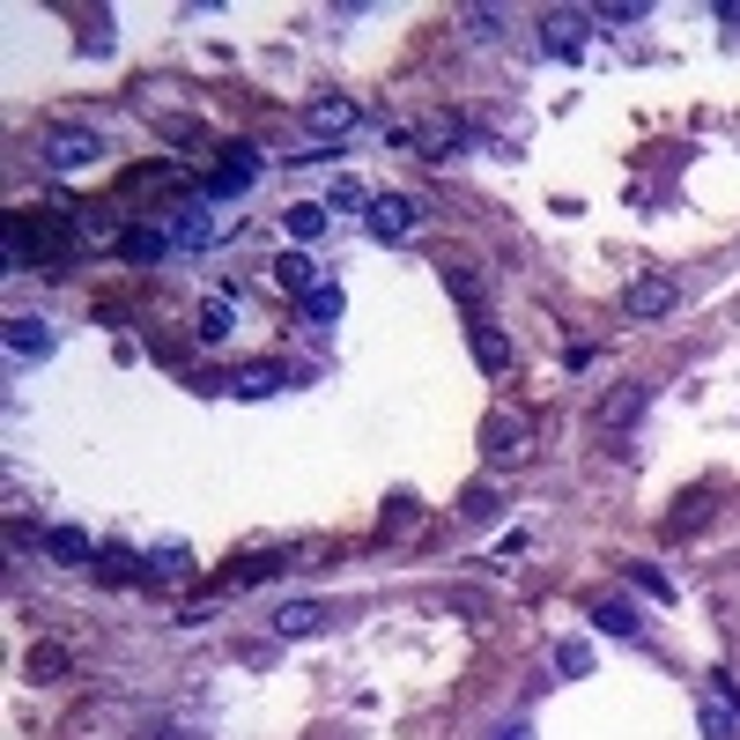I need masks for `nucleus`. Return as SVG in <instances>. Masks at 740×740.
Instances as JSON below:
<instances>
[{
    "label": "nucleus",
    "instance_id": "obj_3",
    "mask_svg": "<svg viewBox=\"0 0 740 740\" xmlns=\"http://www.w3.org/2000/svg\"><path fill=\"white\" fill-rule=\"evenodd\" d=\"M674 304H681V282L674 275H637V282L622 289V311L629 319H666Z\"/></svg>",
    "mask_w": 740,
    "mask_h": 740
},
{
    "label": "nucleus",
    "instance_id": "obj_21",
    "mask_svg": "<svg viewBox=\"0 0 740 740\" xmlns=\"http://www.w3.org/2000/svg\"><path fill=\"white\" fill-rule=\"evenodd\" d=\"M327 215H333V207H319V201L289 207V238H296V245H311V238H327Z\"/></svg>",
    "mask_w": 740,
    "mask_h": 740
},
{
    "label": "nucleus",
    "instance_id": "obj_23",
    "mask_svg": "<svg viewBox=\"0 0 740 740\" xmlns=\"http://www.w3.org/2000/svg\"><path fill=\"white\" fill-rule=\"evenodd\" d=\"M304 319H311V327H333V319H341V289H311V296H304Z\"/></svg>",
    "mask_w": 740,
    "mask_h": 740
},
{
    "label": "nucleus",
    "instance_id": "obj_32",
    "mask_svg": "<svg viewBox=\"0 0 740 740\" xmlns=\"http://www.w3.org/2000/svg\"><path fill=\"white\" fill-rule=\"evenodd\" d=\"M496 740H534V733H526V726H511V733H496Z\"/></svg>",
    "mask_w": 740,
    "mask_h": 740
},
{
    "label": "nucleus",
    "instance_id": "obj_6",
    "mask_svg": "<svg viewBox=\"0 0 740 740\" xmlns=\"http://www.w3.org/2000/svg\"><path fill=\"white\" fill-rule=\"evenodd\" d=\"M44 556L67 563V571H89V563H97V548H89L82 526H52V534H44Z\"/></svg>",
    "mask_w": 740,
    "mask_h": 740
},
{
    "label": "nucleus",
    "instance_id": "obj_10",
    "mask_svg": "<svg viewBox=\"0 0 740 740\" xmlns=\"http://www.w3.org/2000/svg\"><path fill=\"white\" fill-rule=\"evenodd\" d=\"M252 170H259V156H252V149H238L230 164H222L215 178H207V201H222V193H238V186H252Z\"/></svg>",
    "mask_w": 740,
    "mask_h": 740
},
{
    "label": "nucleus",
    "instance_id": "obj_31",
    "mask_svg": "<svg viewBox=\"0 0 740 740\" xmlns=\"http://www.w3.org/2000/svg\"><path fill=\"white\" fill-rule=\"evenodd\" d=\"M718 23H733V30H740V0H726V8H718Z\"/></svg>",
    "mask_w": 740,
    "mask_h": 740
},
{
    "label": "nucleus",
    "instance_id": "obj_17",
    "mask_svg": "<svg viewBox=\"0 0 740 740\" xmlns=\"http://www.w3.org/2000/svg\"><path fill=\"white\" fill-rule=\"evenodd\" d=\"M275 282L296 289V296H311V289H319V267H311L304 252H282V259H275Z\"/></svg>",
    "mask_w": 740,
    "mask_h": 740
},
{
    "label": "nucleus",
    "instance_id": "obj_29",
    "mask_svg": "<svg viewBox=\"0 0 740 740\" xmlns=\"http://www.w3.org/2000/svg\"><path fill=\"white\" fill-rule=\"evenodd\" d=\"M556 666H563V674H585V666H592V645H563Z\"/></svg>",
    "mask_w": 740,
    "mask_h": 740
},
{
    "label": "nucleus",
    "instance_id": "obj_15",
    "mask_svg": "<svg viewBox=\"0 0 740 740\" xmlns=\"http://www.w3.org/2000/svg\"><path fill=\"white\" fill-rule=\"evenodd\" d=\"M592 629H600V637H637L645 622H637L629 600H600V608H592Z\"/></svg>",
    "mask_w": 740,
    "mask_h": 740
},
{
    "label": "nucleus",
    "instance_id": "obj_4",
    "mask_svg": "<svg viewBox=\"0 0 740 740\" xmlns=\"http://www.w3.org/2000/svg\"><path fill=\"white\" fill-rule=\"evenodd\" d=\"M363 222H370V238H378V245H393V238H408V230H414V201H400V193H378Z\"/></svg>",
    "mask_w": 740,
    "mask_h": 740
},
{
    "label": "nucleus",
    "instance_id": "obj_8",
    "mask_svg": "<svg viewBox=\"0 0 740 740\" xmlns=\"http://www.w3.org/2000/svg\"><path fill=\"white\" fill-rule=\"evenodd\" d=\"M711 519H718V503H711V489H689L681 503H674V511H666V534H703Z\"/></svg>",
    "mask_w": 740,
    "mask_h": 740
},
{
    "label": "nucleus",
    "instance_id": "obj_25",
    "mask_svg": "<svg viewBox=\"0 0 740 740\" xmlns=\"http://www.w3.org/2000/svg\"><path fill=\"white\" fill-rule=\"evenodd\" d=\"M201 341H230V304H222V296L201 304Z\"/></svg>",
    "mask_w": 740,
    "mask_h": 740
},
{
    "label": "nucleus",
    "instance_id": "obj_7",
    "mask_svg": "<svg viewBox=\"0 0 740 740\" xmlns=\"http://www.w3.org/2000/svg\"><path fill=\"white\" fill-rule=\"evenodd\" d=\"M304 119H311V133H327V141H341V133H356V119H363V112H356L348 97H319V104H311Z\"/></svg>",
    "mask_w": 740,
    "mask_h": 740
},
{
    "label": "nucleus",
    "instance_id": "obj_30",
    "mask_svg": "<svg viewBox=\"0 0 740 740\" xmlns=\"http://www.w3.org/2000/svg\"><path fill=\"white\" fill-rule=\"evenodd\" d=\"M600 23H645V0H622V8H600Z\"/></svg>",
    "mask_w": 740,
    "mask_h": 740
},
{
    "label": "nucleus",
    "instance_id": "obj_12",
    "mask_svg": "<svg viewBox=\"0 0 740 740\" xmlns=\"http://www.w3.org/2000/svg\"><path fill=\"white\" fill-rule=\"evenodd\" d=\"M445 289H452L467 311H482V296H489V282H482V275H474L467 259H445Z\"/></svg>",
    "mask_w": 740,
    "mask_h": 740
},
{
    "label": "nucleus",
    "instance_id": "obj_26",
    "mask_svg": "<svg viewBox=\"0 0 740 740\" xmlns=\"http://www.w3.org/2000/svg\"><path fill=\"white\" fill-rule=\"evenodd\" d=\"M467 30H474V38H503V15H496V8H467Z\"/></svg>",
    "mask_w": 740,
    "mask_h": 740
},
{
    "label": "nucleus",
    "instance_id": "obj_24",
    "mask_svg": "<svg viewBox=\"0 0 740 740\" xmlns=\"http://www.w3.org/2000/svg\"><path fill=\"white\" fill-rule=\"evenodd\" d=\"M459 511H467V519H496L503 503H496V489H489V482H474V489L459 496Z\"/></svg>",
    "mask_w": 740,
    "mask_h": 740
},
{
    "label": "nucleus",
    "instance_id": "obj_18",
    "mask_svg": "<svg viewBox=\"0 0 740 740\" xmlns=\"http://www.w3.org/2000/svg\"><path fill=\"white\" fill-rule=\"evenodd\" d=\"M540 44H548V52H577V44H585V15H548V23H540Z\"/></svg>",
    "mask_w": 740,
    "mask_h": 740
},
{
    "label": "nucleus",
    "instance_id": "obj_11",
    "mask_svg": "<svg viewBox=\"0 0 740 740\" xmlns=\"http://www.w3.org/2000/svg\"><path fill=\"white\" fill-rule=\"evenodd\" d=\"M8 356H52L44 319H8Z\"/></svg>",
    "mask_w": 740,
    "mask_h": 740
},
{
    "label": "nucleus",
    "instance_id": "obj_2",
    "mask_svg": "<svg viewBox=\"0 0 740 740\" xmlns=\"http://www.w3.org/2000/svg\"><path fill=\"white\" fill-rule=\"evenodd\" d=\"M697 718H703V740H740V697H733V681H703Z\"/></svg>",
    "mask_w": 740,
    "mask_h": 740
},
{
    "label": "nucleus",
    "instance_id": "obj_9",
    "mask_svg": "<svg viewBox=\"0 0 740 740\" xmlns=\"http://www.w3.org/2000/svg\"><path fill=\"white\" fill-rule=\"evenodd\" d=\"M467 348H474V363L489 370V378H503V370H511V341H503L496 327H467Z\"/></svg>",
    "mask_w": 740,
    "mask_h": 740
},
{
    "label": "nucleus",
    "instance_id": "obj_27",
    "mask_svg": "<svg viewBox=\"0 0 740 740\" xmlns=\"http://www.w3.org/2000/svg\"><path fill=\"white\" fill-rule=\"evenodd\" d=\"M97 571H104V577H119V585H126V577H141V563H133V556H126V548H112V556H104V563H97Z\"/></svg>",
    "mask_w": 740,
    "mask_h": 740
},
{
    "label": "nucleus",
    "instance_id": "obj_16",
    "mask_svg": "<svg viewBox=\"0 0 740 740\" xmlns=\"http://www.w3.org/2000/svg\"><path fill=\"white\" fill-rule=\"evenodd\" d=\"M67 666H75L67 645H30V659H23V674H30V681H60Z\"/></svg>",
    "mask_w": 740,
    "mask_h": 740
},
{
    "label": "nucleus",
    "instance_id": "obj_28",
    "mask_svg": "<svg viewBox=\"0 0 740 740\" xmlns=\"http://www.w3.org/2000/svg\"><path fill=\"white\" fill-rule=\"evenodd\" d=\"M629 577H637V585H645V592H652V600H666V592H674V585H666V577H659L652 563H629Z\"/></svg>",
    "mask_w": 740,
    "mask_h": 740
},
{
    "label": "nucleus",
    "instance_id": "obj_14",
    "mask_svg": "<svg viewBox=\"0 0 740 740\" xmlns=\"http://www.w3.org/2000/svg\"><path fill=\"white\" fill-rule=\"evenodd\" d=\"M319 622H327V608H319V600H289L282 615H275V637H311Z\"/></svg>",
    "mask_w": 740,
    "mask_h": 740
},
{
    "label": "nucleus",
    "instance_id": "obj_19",
    "mask_svg": "<svg viewBox=\"0 0 740 740\" xmlns=\"http://www.w3.org/2000/svg\"><path fill=\"white\" fill-rule=\"evenodd\" d=\"M207 238H215V215H207L201 201H193L186 215H178V222H170V245H207Z\"/></svg>",
    "mask_w": 740,
    "mask_h": 740
},
{
    "label": "nucleus",
    "instance_id": "obj_20",
    "mask_svg": "<svg viewBox=\"0 0 740 740\" xmlns=\"http://www.w3.org/2000/svg\"><path fill=\"white\" fill-rule=\"evenodd\" d=\"M164 252H170V230H126V259L133 267H156Z\"/></svg>",
    "mask_w": 740,
    "mask_h": 740
},
{
    "label": "nucleus",
    "instance_id": "obj_22",
    "mask_svg": "<svg viewBox=\"0 0 740 740\" xmlns=\"http://www.w3.org/2000/svg\"><path fill=\"white\" fill-rule=\"evenodd\" d=\"M230 385H238V393H245V400H267V393H275V385H282V370H275V363H252V370H238V378H230Z\"/></svg>",
    "mask_w": 740,
    "mask_h": 740
},
{
    "label": "nucleus",
    "instance_id": "obj_5",
    "mask_svg": "<svg viewBox=\"0 0 740 740\" xmlns=\"http://www.w3.org/2000/svg\"><path fill=\"white\" fill-rule=\"evenodd\" d=\"M482 452L511 467V459L526 452V422H519V414H489V422H482Z\"/></svg>",
    "mask_w": 740,
    "mask_h": 740
},
{
    "label": "nucleus",
    "instance_id": "obj_1",
    "mask_svg": "<svg viewBox=\"0 0 740 740\" xmlns=\"http://www.w3.org/2000/svg\"><path fill=\"white\" fill-rule=\"evenodd\" d=\"M38 156H44V170H89L97 156H104V141L89 133V126H52L38 141Z\"/></svg>",
    "mask_w": 740,
    "mask_h": 740
},
{
    "label": "nucleus",
    "instance_id": "obj_13",
    "mask_svg": "<svg viewBox=\"0 0 740 740\" xmlns=\"http://www.w3.org/2000/svg\"><path fill=\"white\" fill-rule=\"evenodd\" d=\"M637 414H645V385H622V393L600 400V430H622V422H637Z\"/></svg>",
    "mask_w": 740,
    "mask_h": 740
}]
</instances>
